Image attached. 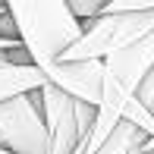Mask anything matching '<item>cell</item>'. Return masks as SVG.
<instances>
[{
  "label": "cell",
  "mask_w": 154,
  "mask_h": 154,
  "mask_svg": "<svg viewBox=\"0 0 154 154\" xmlns=\"http://www.w3.org/2000/svg\"><path fill=\"white\" fill-rule=\"evenodd\" d=\"M0 154H13V151H6V148H0Z\"/></svg>",
  "instance_id": "16"
},
{
  "label": "cell",
  "mask_w": 154,
  "mask_h": 154,
  "mask_svg": "<svg viewBox=\"0 0 154 154\" xmlns=\"http://www.w3.org/2000/svg\"><path fill=\"white\" fill-rule=\"evenodd\" d=\"M123 120H129L132 126H138L142 132H148V138L154 135V113H151L148 107H145L142 101H135V97H132V101L126 104V110H123Z\"/></svg>",
  "instance_id": "7"
},
{
  "label": "cell",
  "mask_w": 154,
  "mask_h": 154,
  "mask_svg": "<svg viewBox=\"0 0 154 154\" xmlns=\"http://www.w3.org/2000/svg\"><path fill=\"white\" fill-rule=\"evenodd\" d=\"M148 110H151V113H154V101H151V104H148Z\"/></svg>",
  "instance_id": "15"
},
{
  "label": "cell",
  "mask_w": 154,
  "mask_h": 154,
  "mask_svg": "<svg viewBox=\"0 0 154 154\" xmlns=\"http://www.w3.org/2000/svg\"><path fill=\"white\" fill-rule=\"evenodd\" d=\"M135 101H142L145 107L154 101V66L148 69V75L142 79V85H138V91H135Z\"/></svg>",
  "instance_id": "10"
},
{
  "label": "cell",
  "mask_w": 154,
  "mask_h": 154,
  "mask_svg": "<svg viewBox=\"0 0 154 154\" xmlns=\"http://www.w3.org/2000/svg\"><path fill=\"white\" fill-rule=\"evenodd\" d=\"M0 38H3V41H19V35H16V25H13V19L6 16V10L0 13Z\"/></svg>",
  "instance_id": "11"
},
{
  "label": "cell",
  "mask_w": 154,
  "mask_h": 154,
  "mask_svg": "<svg viewBox=\"0 0 154 154\" xmlns=\"http://www.w3.org/2000/svg\"><path fill=\"white\" fill-rule=\"evenodd\" d=\"M44 72L35 63H3L0 60V101L22 91H38L44 85Z\"/></svg>",
  "instance_id": "6"
},
{
  "label": "cell",
  "mask_w": 154,
  "mask_h": 154,
  "mask_svg": "<svg viewBox=\"0 0 154 154\" xmlns=\"http://www.w3.org/2000/svg\"><path fill=\"white\" fill-rule=\"evenodd\" d=\"M142 148H145V151H151V154H154V135H151V138H145V145H142Z\"/></svg>",
  "instance_id": "12"
},
{
  "label": "cell",
  "mask_w": 154,
  "mask_h": 154,
  "mask_svg": "<svg viewBox=\"0 0 154 154\" xmlns=\"http://www.w3.org/2000/svg\"><path fill=\"white\" fill-rule=\"evenodd\" d=\"M0 148L13 154H47L38 91H22L0 101Z\"/></svg>",
  "instance_id": "4"
},
{
  "label": "cell",
  "mask_w": 154,
  "mask_h": 154,
  "mask_svg": "<svg viewBox=\"0 0 154 154\" xmlns=\"http://www.w3.org/2000/svg\"><path fill=\"white\" fill-rule=\"evenodd\" d=\"M101 60H54L47 63L41 72L51 82L54 88L66 91L75 101H85L97 107V97H101Z\"/></svg>",
  "instance_id": "5"
},
{
  "label": "cell",
  "mask_w": 154,
  "mask_h": 154,
  "mask_svg": "<svg viewBox=\"0 0 154 154\" xmlns=\"http://www.w3.org/2000/svg\"><path fill=\"white\" fill-rule=\"evenodd\" d=\"M3 10L16 25L19 44L38 69L60 60V54L82 35V22L63 0H3Z\"/></svg>",
  "instance_id": "1"
},
{
  "label": "cell",
  "mask_w": 154,
  "mask_h": 154,
  "mask_svg": "<svg viewBox=\"0 0 154 154\" xmlns=\"http://www.w3.org/2000/svg\"><path fill=\"white\" fill-rule=\"evenodd\" d=\"M38 101L47 129V154H72L94 123V107L69 97L66 91L54 88L51 82L38 88Z\"/></svg>",
  "instance_id": "3"
},
{
  "label": "cell",
  "mask_w": 154,
  "mask_h": 154,
  "mask_svg": "<svg viewBox=\"0 0 154 154\" xmlns=\"http://www.w3.org/2000/svg\"><path fill=\"white\" fill-rule=\"evenodd\" d=\"M154 32V10H113L82 22V35L60 54V60H104Z\"/></svg>",
  "instance_id": "2"
},
{
  "label": "cell",
  "mask_w": 154,
  "mask_h": 154,
  "mask_svg": "<svg viewBox=\"0 0 154 154\" xmlns=\"http://www.w3.org/2000/svg\"><path fill=\"white\" fill-rule=\"evenodd\" d=\"M13 44H19V41H3L0 38V51H6V47H13Z\"/></svg>",
  "instance_id": "13"
},
{
  "label": "cell",
  "mask_w": 154,
  "mask_h": 154,
  "mask_svg": "<svg viewBox=\"0 0 154 154\" xmlns=\"http://www.w3.org/2000/svg\"><path fill=\"white\" fill-rule=\"evenodd\" d=\"M113 10H154V0H107L101 13H113Z\"/></svg>",
  "instance_id": "9"
},
{
  "label": "cell",
  "mask_w": 154,
  "mask_h": 154,
  "mask_svg": "<svg viewBox=\"0 0 154 154\" xmlns=\"http://www.w3.org/2000/svg\"><path fill=\"white\" fill-rule=\"evenodd\" d=\"M63 3L69 6V13H72L79 22H88V19H94L97 13L104 10L107 0H63Z\"/></svg>",
  "instance_id": "8"
},
{
  "label": "cell",
  "mask_w": 154,
  "mask_h": 154,
  "mask_svg": "<svg viewBox=\"0 0 154 154\" xmlns=\"http://www.w3.org/2000/svg\"><path fill=\"white\" fill-rule=\"evenodd\" d=\"M129 154H151V151H145V148H135V151H129Z\"/></svg>",
  "instance_id": "14"
}]
</instances>
